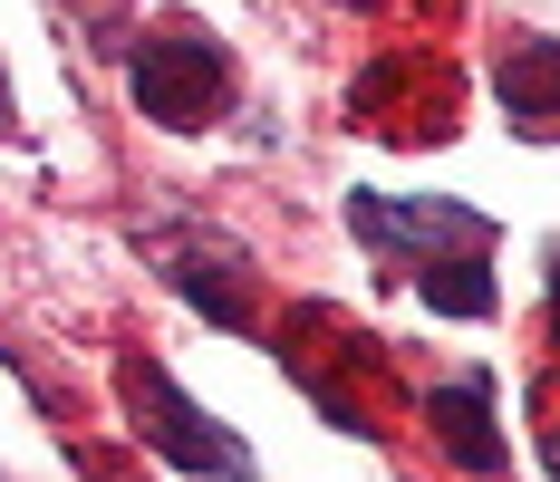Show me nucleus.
I'll return each instance as SVG.
<instances>
[{
    "label": "nucleus",
    "instance_id": "7",
    "mask_svg": "<svg viewBox=\"0 0 560 482\" xmlns=\"http://www.w3.org/2000/svg\"><path fill=\"white\" fill-rule=\"evenodd\" d=\"M493 87H503V116L522 136H560V39H512Z\"/></svg>",
    "mask_w": 560,
    "mask_h": 482
},
{
    "label": "nucleus",
    "instance_id": "8",
    "mask_svg": "<svg viewBox=\"0 0 560 482\" xmlns=\"http://www.w3.org/2000/svg\"><path fill=\"white\" fill-rule=\"evenodd\" d=\"M560 357V348H551ZM541 444H551V463H560V376H551V396H541Z\"/></svg>",
    "mask_w": 560,
    "mask_h": 482
},
{
    "label": "nucleus",
    "instance_id": "9",
    "mask_svg": "<svg viewBox=\"0 0 560 482\" xmlns=\"http://www.w3.org/2000/svg\"><path fill=\"white\" fill-rule=\"evenodd\" d=\"M116 20H126V0H88V30L97 39H116Z\"/></svg>",
    "mask_w": 560,
    "mask_h": 482
},
{
    "label": "nucleus",
    "instance_id": "5",
    "mask_svg": "<svg viewBox=\"0 0 560 482\" xmlns=\"http://www.w3.org/2000/svg\"><path fill=\"white\" fill-rule=\"evenodd\" d=\"M165 270L213 328H252V270H242L232 242H184V251H165Z\"/></svg>",
    "mask_w": 560,
    "mask_h": 482
},
{
    "label": "nucleus",
    "instance_id": "11",
    "mask_svg": "<svg viewBox=\"0 0 560 482\" xmlns=\"http://www.w3.org/2000/svg\"><path fill=\"white\" fill-rule=\"evenodd\" d=\"M0 116H10V107H0Z\"/></svg>",
    "mask_w": 560,
    "mask_h": 482
},
{
    "label": "nucleus",
    "instance_id": "4",
    "mask_svg": "<svg viewBox=\"0 0 560 482\" xmlns=\"http://www.w3.org/2000/svg\"><path fill=\"white\" fill-rule=\"evenodd\" d=\"M136 107L174 126V136H203V126H223L232 107V58L203 39V30H165V39H145L136 49Z\"/></svg>",
    "mask_w": 560,
    "mask_h": 482
},
{
    "label": "nucleus",
    "instance_id": "2",
    "mask_svg": "<svg viewBox=\"0 0 560 482\" xmlns=\"http://www.w3.org/2000/svg\"><path fill=\"white\" fill-rule=\"evenodd\" d=\"M116 396H126V425L145 434V444L165 454L174 473H223V482H252V444L213 425V415H203V405H194V396H184V386H174V376L155 367L145 348H126V357H116Z\"/></svg>",
    "mask_w": 560,
    "mask_h": 482
},
{
    "label": "nucleus",
    "instance_id": "6",
    "mask_svg": "<svg viewBox=\"0 0 560 482\" xmlns=\"http://www.w3.org/2000/svg\"><path fill=\"white\" fill-rule=\"evenodd\" d=\"M425 425H435V444H445L464 473H503V425L483 405V376H445L425 396Z\"/></svg>",
    "mask_w": 560,
    "mask_h": 482
},
{
    "label": "nucleus",
    "instance_id": "3",
    "mask_svg": "<svg viewBox=\"0 0 560 482\" xmlns=\"http://www.w3.org/2000/svg\"><path fill=\"white\" fill-rule=\"evenodd\" d=\"M454 68L425 49H396L377 68H358V87H348V126H368V136H387V145H445L454 136Z\"/></svg>",
    "mask_w": 560,
    "mask_h": 482
},
{
    "label": "nucleus",
    "instance_id": "1",
    "mask_svg": "<svg viewBox=\"0 0 560 482\" xmlns=\"http://www.w3.org/2000/svg\"><path fill=\"white\" fill-rule=\"evenodd\" d=\"M271 348H280V367L319 396L329 425H348V434L387 425V415H377V405H387V357H377L368 328H348L338 309H290V319L271 328Z\"/></svg>",
    "mask_w": 560,
    "mask_h": 482
},
{
    "label": "nucleus",
    "instance_id": "10",
    "mask_svg": "<svg viewBox=\"0 0 560 482\" xmlns=\"http://www.w3.org/2000/svg\"><path fill=\"white\" fill-rule=\"evenodd\" d=\"M541 328H551V348H560V251H551V319Z\"/></svg>",
    "mask_w": 560,
    "mask_h": 482
}]
</instances>
